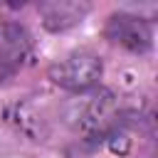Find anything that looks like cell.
Wrapping results in <instances>:
<instances>
[{
	"mask_svg": "<svg viewBox=\"0 0 158 158\" xmlns=\"http://www.w3.org/2000/svg\"><path fill=\"white\" fill-rule=\"evenodd\" d=\"M99 77H101V59L86 49L67 54L49 69V79L69 91H84V89L94 86L99 81Z\"/></svg>",
	"mask_w": 158,
	"mask_h": 158,
	"instance_id": "6da1fadb",
	"label": "cell"
},
{
	"mask_svg": "<svg viewBox=\"0 0 158 158\" xmlns=\"http://www.w3.org/2000/svg\"><path fill=\"white\" fill-rule=\"evenodd\" d=\"M32 52L30 32L17 22H0V81L10 79Z\"/></svg>",
	"mask_w": 158,
	"mask_h": 158,
	"instance_id": "7a4b0ae2",
	"label": "cell"
},
{
	"mask_svg": "<svg viewBox=\"0 0 158 158\" xmlns=\"http://www.w3.org/2000/svg\"><path fill=\"white\" fill-rule=\"evenodd\" d=\"M106 37L114 42V44H121L131 52H146L153 42V32H151V25L136 15H126V12H118V15H111L109 22H106Z\"/></svg>",
	"mask_w": 158,
	"mask_h": 158,
	"instance_id": "3957f363",
	"label": "cell"
},
{
	"mask_svg": "<svg viewBox=\"0 0 158 158\" xmlns=\"http://www.w3.org/2000/svg\"><path fill=\"white\" fill-rule=\"evenodd\" d=\"M86 12H89L86 2H72V0H59V2L54 0V2L40 5V15L49 30H67V27L81 22Z\"/></svg>",
	"mask_w": 158,
	"mask_h": 158,
	"instance_id": "277c9868",
	"label": "cell"
}]
</instances>
